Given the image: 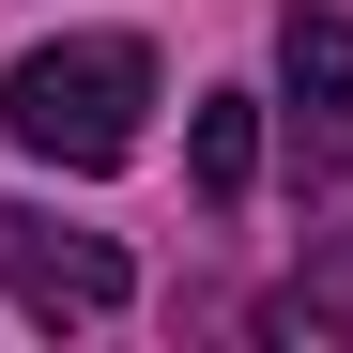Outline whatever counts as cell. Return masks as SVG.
Returning <instances> with one entry per match:
<instances>
[{
    "instance_id": "1",
    "label": "cell",
    "mask_w": 353,
    "mask_h": 353,
    "mask_svg": "<svg viewBox=\"0 0 353 353\" xmlns=\"http://www.w3.org/2000/svg\"><path fill=\"white\" fill-rule=\"evenodd\" d=\"M0 123H16L31 169H123L139 123H154V46L139 31H62L0 77Z\"/></svg>"
},
{
    "instance_id": "2",
    "label": "cell",
    "mask_w": 353,
    "mask_h": 353,
    "mask_svg": "<svg viewBox=\"0 0 353 353\" xmlns=\"http://www.w3.org/2000/svg\"><path fill=\"white\" fill-rule=\"evenodd\" d=\"M276 92H292V139H307V185H353V0H292Z\"/></svg>"
},
{
    "instance_id": "3",
    "label": "cell",
    "mask_w": 353,
    "mask_h": 353,
    "mask_svg": "<svg viewBox=\"0 0 353 353\" xmlns=\"http://www.w3.org/2000/svg\"><path fill=\"white\" fill-rule=\"evenodd\" d=\"M0 292H16V307H46V323H108L139 276H123V246H108V230H46V215L0 200Z\"/></svg>"
},
{
    "instance_id": "4",
    "label": "cell",
    "mask_w": 353,
    "mask_h": 353,
    "mask_svg": "<svg viewBox=\"0 0 353 353\" xmlns=\"http://www.w3.org/2000/svg\"><path fill=\"white\" fill-rule=\"evenodd\" d=\"M185 169H200V200H246L261 185V92H215L200 139H185Z\"/></svg>"
},
{
    "instance_id": "5",
    "label": "cell",
    "mask_w": 353,
    "mask_h": 353,
    "mask_svg": "<svg viewBox=\"0 0 353 353\" xmlns=\"http://www.w3.org/2000/svg\"><path fill=\"white\" fill-rule=\"evenodd\" d=\"M261 323H276V338H353V246H338L323 276H292V292H276Z\"/></svg>"
}]
</instances>
